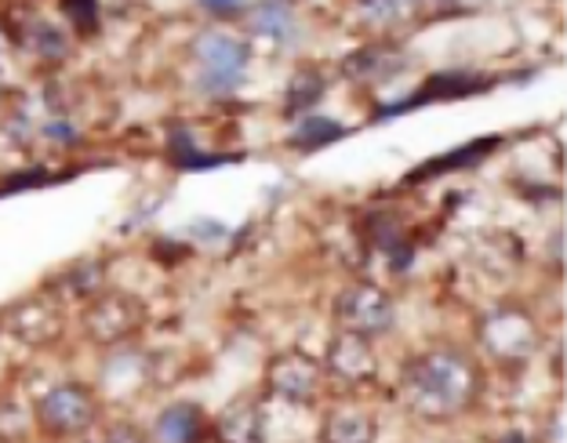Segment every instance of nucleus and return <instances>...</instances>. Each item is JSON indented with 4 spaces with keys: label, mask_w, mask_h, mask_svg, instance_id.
<instances>
[{
    "label": "nucleus",
    "mask_w": 567,
    "mask_h": 443,
    "mask_svg": "<svg viewBox=\"0 0 567 443\" xmlns=\"http://www.w3.org/2000/svg\"><path fill=\"white\" fill-rule=\"evenodd\" d=\"M193 59H197V81L212 95H226L240 84L244 70H248V44L229 33H204L193 44Z\"/></svg>",
    "instance_id": "f03ea898"
},
{
    "label": "nucleus",
    "mask_w": 567,
    "mask_h": 443,
    "mask_svg": "<svg viewBox=\"0 0 567 443\" xmlns=\"http://www.w3.org/2000/svg\"><path fill=\"white\" fill-rule=\"evenodd\" d=\"M142 320H146V312H142V306L132 295H102L84 317L87 334L99 338L102 346H113L121 338L135 334L142 328Z\"/></svg>",
    "instance_id": "423d86ee"
},
{
    "label": "nucleus",
    "mask_w": 567,
    "mask_h": 443,
    "mask_svg": "<svg viewBox=\"0 0 567 443\" xmlns=\"http://www.w3.org/2000/svg\"><path fill=\"white\" fill-rule=\"evenodd\" d=\"M95 414H99L95 393L81 382L55 385L51 393L41 396V403H37V422L55 436L81 433V429H87L95 422Z\"/></svg>",
    "instance_id": "20e7f679"
},
{
    "label": "nucleus",
    "mask_w": 567,
    "mask_h": 443,
    "mask_svg": "<svg viewBox=\"0 0 567 443\" xmlns=\"http://www.w3.org/2000/svg\"><path fill=\"white\" fill-rule=\"evenodd\" d=\"M481 389V368L462 349H430V353L408 360L401 371V393L408 408L433 422L470 411Z\"/></svg>",
    "instance_id": "f257e3e1"
},
{
    "label": "nucleus",
    "mask_w": 567,
    "mask_h": 443,
    "mask_svg": "<svg viewBox=\"0 0 567 443\" xmlns=\"http://www.w3.org/2000/svg\"><path fill=\"white\" fill-rule=\"evenodd\" d=\"M62 11H66V19L76 22V30H81V33L99 30V8L95 4H66Z\"/></svg>",
    "instance_id": "6ab92c4d"
},
{
    "label": "nucleus",
    "mask_w": 567,
    "mask_h": 443,
    "mask_svg": "<svg viewBox=\"0 0 567 443\" xmlns=\"http://www.w3.org/2000/svg\"><path fill=\"white\" fill-rule=\"evenodd\" d=\"M342 135H346V127L339 121H331V116H302L291 142L302 150H317V146H328V142L342 138Z\"/></svg>",
    "instance_id": "2eb2a0df"
},
{
    "label": "nucleus",
    "mask_w": 567,
    "mask_h": 443,
    "mask_svg": "<svg viewBox=\"0 0 567 443\" xmlns=\"http://www.w3.org/2000/svg\"><path fill=\"white\" fill-rule=\"evenodd\" d=\"M320 95H324V76L317 70H299L291 81V91H288V113H295V110L302 113L306 106H313Z\"/></svg>",
    "instance_id": "dca6fc26"
},
{
    "label": "nucleus",
    "mask_w": 567,
    "mask_h": 443,
    "mask_svg": "<svg viewBox=\"0 0 567 443\" xmlns=\"http://www.w3.org/2000/svg\"><path fill=\"white\" fill-rule=\"evenodd\" d=\"M484 346L502 360H520L535 349V328L524 312H495L484 320Z\"/></svg>",
    "instance_id": "6e6552de"
},
{
    "label": "nucleus",
    "mask_w": 567,
    "mask_h": 443,
    "mask_svg": "<svg viewBox=\"0 0 567 443\" xmlns=\"http://www.w3.org/2000/svg\"><path fill=\"white\" fill-rule=\"evenodd\" d=\"M334 317H339L342 331L346 334H357V338H375L393 331V298L385 295L375 284H353L339 295L334 302Z\"/></svg>",
    "instance_id": "7ed1b4c3"
},
{
    "label": "nucleus",
    "mask_w": 567,
    "mask_h": 443,
    "mask_svg": "<svg viewBox=\"0 0 567 443\" xmlns=\"http://www.w3.org/2000/svg\"><path fill=\"white\" fill-rule=\"evenodd\" d=\"M59 309L48 302V298H30V302H22L16 312H11V331L25 342H37L44 346L51 338L59 334Z\"/></svg>",
    "instance_id": "9d476101"
},
{
    "label": "nucleus",
    "mask_w": 567,
    "mask_h": 443,
    "mask_svg": "<svg viewBox=\"0 0 567 443\" xmlns=\"http://www.w3.org/2000/svg\"><path fill=\"white\" fill-rule=\"evenodd\" d=\"M161 443H204V414L197 403H175L157 419Z\"/></svg>",
    "instance_id": "ddd939ff"
},
{
    "label": "nucleus",
    "mask_w": 567,
    "mask_h": 443,
    "mask_svg": "<svg viewBox=\"0 0 567 443\" xmlns=\"http://www.w3.org/2000/svg\"><path fill=\"white\" fill-rule=\"evenodd\" d=\"M495 146V138H487V142H473V146L466 150H458V153H451L447 161L441 156V161H433V164H425L419 167V172H411V178H430L433 172H444V167H462V164H470V161H481V156Z\"/></svg>",
    "instance_id": "f3484780"
},
{
    "label": "nucleus",
    "mask_w": 567,
    "mask_h": 443,
    "mask_svg": "<svg viewBox=\"0 0 567 443\" xmlns=\"http://www.w3.org/2000/svg\"><path fill=\"white\" fill-rule=\"evenodd\" d=\"M396 70H404V59L393 44H368L346 59V76L350 81H382V76H393Z\"/></svg>",
    "instance_id": "9b49d317"
},
{
    "label": "nucleus",
    "mask_w": 567,
    "mask_h": 443,
    "mask_svg": "<svg viewBox=\"0 0 567 443\" xmlns=\"http://www.w3.org/2000/svg\"><path fill=\"white\" fill-rule=\"evenodd\" d=\"M375 419L368 411H357V408H334L324 429H320V440L324 443H375Z\"/></svg>",
    "instance_id": "f8f14e48"
},
{
    "label": "nucleus",
    "mask_w": 567,
    "mask_h": 443,
    "mask_svg": "<svg viewBox=\"0 0 567 443\" xmlns=\"http://www.w3.org/2000/svg\"><path fill=\"white\" fill-rule=\"evenodd\" d=\"M266 385L288 403L309 408V403L320 396V389H324V363L299 353V349H295V353H280L266 368Z\"/></svg>",
    "instance_id": "39448f33"
},
{
    "label": "nucleus",
    "mask_w": 567,
    "mask_h": 443,
    "mask_svg": "<svg viewBox=\"0 0 567 443\" xmlns=\"http://www.w3.org/2000/svg\"><path fill=\"white\" fill-rule=\"evenodd\" d=\"M30 44H33V51L37 55H44V59H51V62H59V59H66V51H70V44H66V37H62L55 25H33V37H30Z\"/></svg>",
    "instance_id": "a211bd4d"
},
{
    "label": "nucleus",
    "mask_w": 567,
    "mask_h": 443,
    "mask_svg": "<svg viewBox=\"0 0 567 443\" xmlns=\"http://www.w3.org/2000/svg\"><path fill=\"white\" fill-rule=\"evenodd\" d=\"M248 19H251V33L274 37V41H291L295 30H299L295 25V11L288 4H259L248 11Z\"/></svg>",
    "instance_id": "4468645a"
},
{
    "label": "nucleus",
    "mask_w": 567,
    "mask_h": 443,
    "mask_svg": "<svg viewBox=\"0 0 567 443\" xmlns=\"http://www.w3.org/2000/svg\"><path fill=\"white\" fill-rule=\"evenodd\" d=\"M379 371V360H375V349L368 346V338H357V334H334V342L328 346V357H324V374L339 378L346 385H364L371 382Z\"/></svg>",
    "instance_id": "0eeeda50"
},
{
    "label": "nucleus",
    "mask_w": 567,
    "mask_h": 443,
    "mask_svg": "<svg viewBox=\"0 0 567 443\" xmlns=\"http://www.w3.org/2000/svg\"><path fill=\"white\" fill-rule=\"evenodd\" d=\"M215 440L218 443H266L262 408L255 400L229 403L215 422Z\"/></svg>",
    "instance_id": "1a4fd4ad"
},
{
    "label": "nucleus",
    "mask_w": 567,
    "mask_h": 443,
    "mask_svg": "<svg viewBox=\"0 0 567 443\" xmlns=\"http://www.w3.org/2000/svg\"><path fill=\"white\" fill-rule=\"evenodd\" d=\"M106 443H146V440H142L135 429H113Z\"/></svg>",
    "instance_id": "aec40b11"
}]
</instances>
